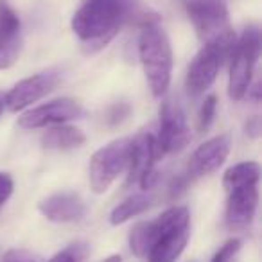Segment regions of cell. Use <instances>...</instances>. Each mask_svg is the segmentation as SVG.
Here are the masks:
<instances>
[{
  "instance_id": "cell-1",
  "label": "cell",
  "mask_w": 262,
  "mask_h": 262,
  "mask_svg": "<svg viewBox=\"0 0 262 262\" xmlns=\"http://www.w3.org/2000/svg\"><path fill=\"white\" fill-rule=\"evenodd\" d=\"M142 16L139 0H83L72 16V31L86 54L104 49L129 20Z\"/></svg>"
},
{
  "instance_id": "cell-2",
  "label": "cell",
  "mask_w": 262,
  "mask_h": 262,
  "mask_svg": "<svg viewBox=\"0 0 262 262\" xmlns=\"http://www.w3.org/2000/svg\"><path fill=\"white\" fill-rule=\"evenodd\" d=\"M139 56L147 84L155 97H164L171 84L172 49L167 33L157 15H142L139 36Z\"/></svg>"
},
{
  "instance_id": "cell-3",
  "label": "cell",
  "mask_w": 262,
  "mask_h": 262,
  "mask_svg": "<svg viewBox=\"0 0 262 262\" xmlns=\"http://www.w3.org/2000/svg\"><path fill=\"white\" fill-rule=\"evenodd\" d=\"M185 9L203 45H214L230 58L235 45L228 9L221 0H185Z\"/></svg>"
},
{
  "instance_id": "cell-4",
  "label": "cell",
  "mask_w": 262,
  "mask_h": 262,
  "mask_svg": "<svg viewBox=\"0 0 262 262\" xmlns=\"http://www.w3.org/2000/svg\"><path fill=\"white\" fill-rule=\"evenodd\" d=\"M260 56V31L255 26L244 29L239 40H235L230 54V79L228 94L233 101H243L251 88V77Z\"/></svg>"
},
{
  "instance_id": "cell-5",
  "label": "cell",
  "mask_w": 262,
  "mask_h": 262,
  "mask_svg": "<svg viewBox=\"0 0 262 262\" xmlns=\"http://www.w3.org/2000/svg\"><path fill=\"white\" fill-rule=\"evenodd\" d=\"M131 139H119L94 153L88 165L90 187L95 194H102L129 165Z\"/></svg>"
},
{
  "instance_id": "cell-6",
  "label": "cell",
  "mask_w": 262,
  "mask_h": 262,
  "mask_svg": "<svg viewBox=\"0 0 262 262\" xmlns=\"http://www.w3.org/2000/svg\"><path fill=\"white\" fill-rule=\"evenodd\" d=\"M162 155L182 151L190 142V129L187 126L182 106L172 99H165L160 106V127L155 135Z\"/></svg>"
},
{
  "instance_id": "cell-7",
  "label": "cell",
  "mask_w": 262,
  "mask_h": 262,
  "mask_svg": "<svg viewBox=\"0 0 262 262\" xmlns=\"http://www.w3.org/2000/svg\"><path fill=\"white\" fill-rule=\"evenodd\" d=\"M83 115V108L74 99H56L47 104L26 112L18 119V126L24 129H38V127H52L65 124L69 120L79 119Z\"/></svg>"
},
{
  "instance_id": "cell-8",
  "label": "cell",
  "mask_w": 262,
  "mask_h": 262,
  "mask_svg": "<svg viewBox=\"0 0 262 262\" xmlns=\"http://www.w3.org/2000/svg\"><path fill=\"white\" fill-rule=\"evenodd\" d=\"M225 59V54L217 47L203 45L196 54V58L192 59V63H190L189 72H187L185 77V88L189 92V95L198 97V95L205 94L214 84Z\"/></svg>"
},
{
  "instance_id": "cell-9",
  "label": "cell",
  "mask_w": 262,
  "mask_h": 262,
  "mask_svg": "<svg viewBox=\"0 0 262 262\" xmlns=\"http://www.w3.org/2000/svg\"><path fill=\"white\" fill-rule=\"evenodd\" d=\"M59 83V76L56 72H41L26 77L9 90L6 95V108L9 112H22L33 102H38L47 94H51Z\"/></svg>"
},
{
  "instance_id": "cell-10",
  "label": "cell",
  "mask_w": 262,
  "mask_h": 262,
  "mask_svg": "<svg viewBox=\"0 0 262 262\" xmlns=\"http://www.w3.org/2000/svg\"><path fill=\"white\" fill-rule=\"evenodd\" d=\"M258 205L257 185L241 187L228 192L225 223L230 232H244L251 226Z\"/></svg>"
},
{
  "instance_id": "cell-11",
  "label": "cell",
  "mask_w": 262,
  "mask_h": 262,
  "mask_svg": "<svg viewBox=\"0 0 262 262\" xmlns=\"http://www.w3.org/2000/svg\"><path fill=\"white\" fill-rule=\"evenodd\" d=\"M164 157L157 144V139L151 133H140L131 139L129 165H127V185L140 183L144 176L155 171V165Z\"/></svg>"
},
{
  "instance_id": "cell-12",
  "label": "cell",
  "mask_w": 262,
  "mask_h": 262,
  "mask_svg": "<svg viewBox=\"0 0 262 262\" xmlns=\"http://www.w3.org/2000/svg\"><path fill=\"white\" fill-rule=\"evenodd\" d=\"M22 51V24L16 11L0 0V70L16 63Z\"/></svg>"
},
{
  "instance_id": "cell-13",
  "label": "cell",
  "mask_w": 262,
  "mask_h": 262,
  "mask_svg": "<svg viewBox=\"0 0 262 262\" xmlns=\"http://www.w3.org/2000/svg\"><path fill=\"white\" fill-rule=\"evenodd\" d=\"M230 147H232V142H230L228 135H217L207 140L192 153L187 174L190 178H198V176H207L215 172L228 158Z\"/></svg>"
},
{
  "instance_id": "cell-14",
  "label": "cell",
  "mask_w": 262,
  "mask_h": 262,
  "mask_svg": "<svg viewBox=\"0 0 262 262\" xmlns=\"http://www.w3.org/2000/svg\"><path fill=\"white\" fill-rule=\"evenodd\" d=\"M38 210L43 217L54 223L79 221L84 215V201L76 192H56L38 203Z\"/></svg>"
},
{
  "instance_id": "cell-15",
  "label": "cell",
  "mask_w": 262,
  "mask_h": 262,
  "mask_svg": "<svg viewBox=\"0 0 262 262\" xmlns=\"http://www.w3.org/2000/svg\"><path fill=\"white\" fill-rule=\"evenodd\" d=\"M189 235V226L160 233L147 253V262H174L185 250Z\"/></svg>"
},
{
  "instance_id": "cell-16",
  "label": "cell",
  "mask_w": 262,
  "mask_h": 262,
  "mask_svg": "<svg viewBox=\"0 0 262 262\" xmlns=\"http://www.w3.org/2000/svg\"><path fill=\"white\" fill-rule=\"evenodd\" d=\"M86 137L79 127L67 126V124H59V126H52L51 129H47L43 137H41V144L47 149L54 151H67L79 147L84 144Z\"/></svg>"
},
{
  "instance_id": "cell-17",
  "label": "cell",
  "mask_w": 262,
  "mask_h": 262,
  "mask_svg": "<svg viewBox=\"0 0 262 262\" xmlns=\"http://www.w3.org/2000/svg\"><path fill=\"white\" fill-rule=\"evenodd\" d=\"M260 180V165L257 162H241L230 167L223 176V187L226 190L241 189V187L257 185Z\"/></svg>"
},
{
  "instance_id": "cell-18",
  "label": "cell",
  "mask_w": 262,
  "mask_h": 262,
  "mask_svg": "<svg viewBox=\"0 0 262 262\" xmlns=\"http://www.w3.org/2000/svg\"><path fill=\"white\" fill-rule=\"evenodd\" d=\"M151 203H153V196H149V194H135V196L126 198V200L120 201L112 210L110 223L113 226L122 225V223L129 221L131 217H137V215L144 214L151 207Z\"/></svg>"
},
{
  "instance_id": "cell-19",
  "label": "cell",
  "mask_w": 262,
  "mask_h": 262,
  "mask_svg": "<svg viewBox=\"0 0 262 262\" xmlns=\"http://www.w3.org/2000/svg\"><path fill=\"white\" fill-rule=\"evenodd\" d=\"M158 239V228L155 221L137 223L129 232V248L137 257H147L151 246Z\"/></svg>"
},
{
  "instance_id": "cell-20",
  "label": "cell",
  "mask_w": 262,
  "mask_h": 262,
  "mask_svg": "<svg viewBox=\"0 0 262 262\" xmlns=\"http://www.w3.org/2000/svg\"><path fill=\"white\" fill-rule=\"evenodd\" d=\"M215 110H217V97H215V95L205 97L203 104H201V110H200V129L201 131H207L208 127H210V124L214 122Z\"/></svg>"
},
{
  "instance_id": "cell-21",
  "label": "cell",
  "mask_w": 262,
  "mask_h": 262,
  "mask_svg": "<svg viewBox=\"0 0 262 262\" xmlns=\"http://www.w3.org/2000/svg\"><path fill=\"white\" fill-rule=\"evenodd\" d=\"M131 112H133V108L127 102H117V104L110 106L108 112H106V124L108 126H119L124 120H127Z\"/></svg>"
},
{
  "instance_id": "cell-22",
  "label": "cell",
  "mask_w": 262,
  "mask_h": 262,
  "mask_svg": "<svg viewBox=\"0 0 262 262\" xmlns=\"http://www.w3.org/2000/svg\"><path fill=\"white\" fill-rule=\"evenodd\" d=\"M241 251V241L239 239H230L225 243L219 251L214 255L212 262H237V255Z\"/></svg>"
},
{
  "instance_id": "cell-23",
  "label": "cell",
  "mask_w": 262,
  "mask_h": 262,
  "mask_svg": "<svg viewBox=\"0 0 262 262\" xmlns=\"http://www.w3.org/2000/svg\"><path fill=\"white\" fill-rule=\"evenodd\" d=\"M84 253H86V246L84 244H72V246L56 253L49 262H79L84 257Z\"/></svg>"
},
{
  "instance_id": "cell-24",
  "label": "cell",
  "mask_w": 262,
  "mask_h": 262,
  "mask_svg": "<svg viewBox=\"0 0 262 262\" xmlns=\"http://www.w3.org/2000/svg\"><path fill=\"white\" fill-rule=\"evenodd\" d=\"M2 262H43L40 255L33 253L29 250H20V248H13V250L6 251Z\"/></svg>"
},
{
  "instance_id": "cell-25",
  "label": "cell",
  "mask_w": 262,
  "mask_h": 262,
  "mask_svg": "<svg viewBox=\"0 0 262 262\" xmlns=\"http://www.w3.org/2000/svg\"><path fill=\"white\" fill-rule=\"evenodd\" d=\"M13 178L8 174V172H0V208L8 203V200L11 198L13 194Z\"/></svg>"
},
{
  "instance_id": "cell-26",
  "label": "cell",
  "mask_w": 262,
  "mask_h": 262,
  "mask_svg": "<svg viewBox=\"0 0 262 262\" xmlns=\"http://www.w3.org/2000/svg\"><path fill=\"white\" fill-rule=\"evenodd\" d=\"M246 133L253 139H257L260 135V119L258 117H251L250 120L246 122Z\"/></svg>"
},
{
  "instance_id": "cell-27",
  "label": "cell",
  "mask_w": 262,
  "mask_h": 262,
  "mask_svg": "<svg viewBox=\"0 0 262 262\" xmlns=\"http://www.w3.org/2000/svg\"><path fill=\"white\" fill-rule=\"evenodd\" d=\"M102 262H122V258H120V255H110V257L104 258Z\"/></svg>"
},
{
  "instance_id": "cell-28",
  "label": "cell",
  "mask_w": 262,
  "mask_h": 262,
  "mask_svg": "<svg viewBox=\"0 0 262 262\" xmlns=\"http://www.w3.org/2000/svg\"><path fill=\"white\" fill-rule=\"evenodd\" d=\"M4 106H6V95L0 92V115H2V112H4Z\"/></svg>"
}]
</instances>
